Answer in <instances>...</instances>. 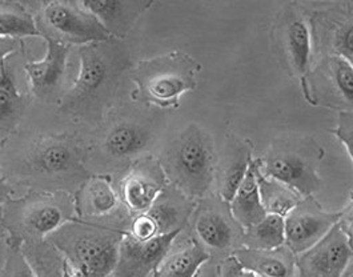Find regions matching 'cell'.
<instances>
[{
	"instance_id": "cell-1",
	"label": "cell",
	"mask_w": 353,
	"mask_h": 277,
	"mask_svg": "<svg viewBox=\"0 0 353 277\" xmlns=\"http://www.w3.org/2000/svg\"><path fill=\"white\" fill-rule=\"evenodd\" d=\"M79 58L78 78L72 88L64 94L61 110L83 119L98 120L128 61L112 40L81 47Z\"/></svg>"
},
{
	"instance_id": "cell-2",
	"label": "cell",
	"mask_w": 353,
	"mask_h": 277,
	"mask_svg": "<svg viewBox=\"0 0 353 277\" xmlns=\"http://www.w3.org/2000/svg\"><path fill=\"white\" fill-rule=\"evenodd\" d=\"M78 218L75 198L68 192L31 189L19 198H8L0 225L8 241L19 245L43 241L68 221Z\"/></svg>"
},
{
	"instance_id": "cell-3",
	"label": "cell",
	"mask_w": 353,
	"mask_h": 277,
	"mask_svg": "<svg viewBox=\"0 0 353 277\" xmlns=\"http://www.w3.org/2000/svg\"><path fill=\"white\" fill-rule=\"evenodd\" d=\"M125 229L77 218L46 238L81 277H110L119 258Z\"/></svg>"
},
{
	"instance_id": "cell-4",
	"label": "cell",
	"mask_w": 353,
	"mask_h": 277,
	"mask_svg": "<svg viewBox=\"0 0 353 277\" xmlns=\"http://www.w3.org/2000/svg\"><path fill=\"white\" fill-rule=\"evenodd\" d=\"M159 161L168 181L187 198H204L215 183V144L197 124H190Z\"/></svg>"
},
{
	"instance_id": "cell-5",
	"label": "cell",
	"mask_w": 353,
	"mask_h": 277,
	"mask_svg": "<svg viewBox=\"0 0 353 277\" xmlns=\"http://www.w3.org/2000/svg\"><path fill=\"white\" fill-rule=\"evenodd\" d=\"M21 168L20 175L50 192L78 191L90 178L85 151L70 138H41L21 160Z\"/></svg>"
},
{
	"instance_id": "cell-6",
	"label": "cell",
	"mask_w": 353,
	"mask_h": 277,
	"mask_svg": "<svg viewBox=\"0 0 353 277\" xmlns=\"http://www.w3.org/2000/svg\"><path fill=\"white\" fill-rule=\"evenodd\" d=\"M323 155V148L312 138H283L255 164L265 178L287 185L303 198H310L321 184L319 165Z\"/></svg>"
},
{
	"instance_id": "cell-7",
	"label": "cell",
	"mask_w": 353,
	"mask_h": 277,
	"mask_svg": "<svg viewBox=\"0 0 353 277\" xmlns=\"http://www.w3.org/2000/svg\"><path fill=\"white\" fill-rule=\"evenodd\" d=\"M197 71L199 65L190 55L174 51L139 61L131 78L141 100L167 108L176 105L185 92L195 90Z\"/></svg>"
},
{
	"instance_id": "cell-8",
	"label": "cell",
	"mask_w": 353,
	"mask_h": 277,
	"mask_svg": "<svg viewBox=\"0 0 353 277\" xmlns=\"http://www.w3.org/2000/svg\"><path fill=\"white\" fill-rule=\"evenodd\" d=\"M40 37L70 44L88 45L112 40L111 35L80 1H47L40 8Z\"/></svg>"
},
{
	"instance_id": "cell-9",
	"label": "cell",
	"mask_w": 353,
	"mask_h": 277,
	"mask_svg": "<svg viewBox=\"0 0 353 277\" xmlns=\"http://www.w3.org/2000/svg\"><path fill=\"white\" fill-rule=\"evenodd\" d=\"M341 212L324 211L312 196L304 198L284 218L285 247L301 255L311 249L339 223Z\"/></svg>"
},
{
	"instance_id": "cell-10",
	"label": "cell",
	"mask_w": 353,
	"mask_h": 277,
	"mask_svg": "<svg viewBox=\"0 0 353 277\" xmlns=\"http://www.w3.org/2000/svg\"><path fill=\"white\" fill-rule=\"evenodd\" d=\"M181 231H174L147 240H138L124 232L119 245L117 267L110 277H150L160 261L172 249Z\"/></svg>"
},
{
	"instance_id": "cell-11",
	"label": "cell",
	"mask_w": 353,
	"mask_h": 277,
	"mask_svg": "<svg viewBox=\"0 0 353 277\" xmlns=\"http://www.w3.org/2000/svg\"><path fill=\"white\" fill-rule=\"evenodd\" d=\"M299 256L297 277H339L353 261L352 240L336 224L316 245Z\"/></svg>"
},
{
	"instance_id": "cell-12",
	"label": "cell",
	"mask_w": 353,
	"mask_h": 277,
	"mask_svg": "<svg viewBox=\"0 0 353 277\" xmlns=\"http://www.w3.org/2000/svg\"><path fill=\"white\" fill-rule=\"evenodd\" d=\"M168 184V178L154 158H141L120 184V198L134 216L147 212Z\"/></svg>"
},
{
	"instance_id": "cell-13",
	"label": "cell",
	"mask_w": 353,
	"mask_h": 277,
	"mask_svg": "<svg viewBox=\"0 0 353 277\" xmlns=\"http://www.w3.org/2000/svg\"><path fill=\"white\" fill-rule=\"evenodd\" d=\"M221 200L219 203H203L195 212L194 229L197 243H200L208 252H232L237 249V244H241L243 228L236 223L230 208L224 209Z\"/></svg>"
},
{
	"instance_id": "cell-14",
	"label": "cell",
	"mask_w": 353,
	"mask_h": 277,
	"mask_svg": "<svg viewBox=\"0 0 353 277\" xmlns=\"http://www.w3.org/2000/svg\"><path fill=\"white\" fill-rule=\"evenodd\" d=\"M41 38L47 44L46 57L39 61H30L24 70L32 94L43 101H54L63 91L70 47L46 35Z\"/></svg>"
},
{
	"instance_id": "cell-15",
	"label": "cell",
	"mask_w": 353,
	"mask_h": 277,
	"mask_svg": "<svg viewBox=\"0 0 353 277\" xmlns=\"http://www.w3.org/2000/svg\"><path fill=\"white\" fill-rule=\"evenodd\" d=\"M155 141L154 130L139 121H119L110 127L99 144L105 161L119 164L141 156Z\"/></svg>"
},
{
	"instance_id": "cell-16",
	"label": "cell",
	"mask_w": 353,
	"mask_h": 277,
	"mask_svg": "<svg viewBox=\"0 0 353 277\" xmlns=\"http://www.w3.org/2000/svg\"><path fill=\"white\" fill-rule=\"evenodd\" d=\"M81 7L92 14L111 38L128 35L141 14L152 6L145 0H83Z\"/></svg>"
},
{
	"instance_id": "cell-17",
	"label": "cell",
	"mask_w": 353,
	"mask_h": 277,
	"mask_svg": "<svg viewBox=\"0 0 353 277\" xmlns=\"http://www.w3.org/2000/svg\"><path fill=\"white\" fill-rule=\"evenodd\" d=\"M75 207L80 220L112 215L118 209L119 196L110 176H90L77 191Z\"/></svg>"
},
{
	"instance_id": "cell-18",
	"label": "cell",
	"mask_w": 353,
	"mask_h": 277,
	"mask_svg": "<svg viewBox=\"0 0 353 277\" xmlns=\"http://www.w3.org/2000/svg\"><path fill=\"white\" fill-rule=\"evenodd\" d=\"M231 255L257 277H296V255L285 245L270 251L240 247Z\"/></svg>"
},
{
	"instance_id": "cell-19",
	"label": "cell",
	"mask_w": 353,
	"mask_h": 277,
	"mask_svg": "<svg viewBox=\"0 0 353 277\" xmlns=\"http://www.w3.org/2000/svg\"><path fill=\"white\" fill-rule=\"evenodd\" d=\"M251 151L240 140L234 138L225 147L223 158L216 164L215 181L217 194L225 203L234 198L239 185L251 165Z\"/></svg>"
},
{
	"instance_id": "cell-20",
	"label": "cell",
	"mask_w": 353,
	"mask_h": 277,
	"mask_svg": "<svg viewBox=\"0 0 353 277\" xmlns=\"http://www.w3.org/2000/svg\"><path fill=\"white\" fill-rule=\"evenodd\" d=\"M281 41L296 75L310 71L312 57V34L305 19L299 12H288L281 24Z\"/></svg>"
},
{
	"instance_id": "cell-21",
	"label": "cell",
	"mask_w": 353,
	"mask_h": 277,
	"mask_svg": "<svg viewBox=\"0 0 353 277\" xmlns=\"http://www.w3.org/2000/svg\"><path fill=\"white\" fill-rule=\"evenodd\" d=\"M145 214L155 223L159 234L165 235L183 229L194 214V204L191 198L183 195L175 187H165Z\"/></svg>"
},
{
	"instance_id": "cell-22",
	"label": "cell",
	"mask_w": 353,
	"mask_h": 277,
	"mask_svg": "<svg viewBox=\"0 0 353 277\" xmlns=\"http://www.w3.org/2000/svg\"><path fill=\"white\" fill-rule=\"evenodd\" d=\"M230 212L236 223L243 228V231L254 227L267 215L260 198L254 160L251 161L245 178L230 201Z\"/></svg>"
},
{
	"instance_id": "cell-23",
	"label": "cell",
	"mask_w": 353,
	"mask_h": 277,
	"mask_svg": "<svg viewBox=\"0 0 353 277\" xmlns=\"http://www.w3.org/2000/svg\"><path fill=\"white\" fill-rule=\"evenodd\" d=\"M21 251L37 277H81L68 260L47 240L23 244Z\"/></svg>"
},
{
	"instance_id": "cell-24",
	"label": "cell",
	"mask_w": 353,
	"mask_h": 277,
	"mask_svg": "<svg viewBox=\"0 0 353 277\" xmlns=\"http://www.w3.org/2000/svg\"><path fill=\"white\" fill-rule=\"evenodd\" d=\"M211 258V254L196 240L168 255L160 261L152 277H196L201 265Z\"/></svg>"
},
{
	"instance_id": "cell-25",
	"label": "cell",
	"mask_w": 353,
	"mask_h": 277,
	"mask_svg": "<svg viewBox=\"0 0 353 277\" xmlns=\"http://www.w3.org/2000/svg\"><path fill=\"white\" fill-rule=\"evenodd\" d=\"M254 168L261 204L267 215H279L285 218L303 198L287 185L276 181L274 178H265L264 175H261L256 168L255 160Z\"/></svg>"
},
{
	"instance_id": "cell-26",
	"label": "cell",
	"mask_w": 353,
	"mask_h": 277,
	"mask_svg": "<svg viewBox=\"0 0 353 277\" xmlns=\"http://www.w3.org/2000/svg\"><path fill=\"white\" fill-rule=\"evenodd\" d=\"M40 37L38 24L24 4L0 1V38L23 39Z\"/></svg>"
},
{
	"instance_id": "cell-27",
	"label": "cell",
	"mask_w": 353,
	"mask_h": 277,
	"mask_svg": "<svg viewBox=\"0 0 353 277\" xmlns=\"http://www.w3.org/2000/svg\"><path fill=\"white\" fill-rule=\"evenodd\" d=\"M285 244L284 218L279 215H265L260 223L244 231L241 238L243 248L270 251Z\"/></svg>"
},
{
	"instance_id": "cell-28",
	"label": "cell",
	"mask_w": 353,
	"mask_h": 277,
	"mask_svg": "<svg viewBox=\"0 0 353 277\" xmlns=\"http://www.w3.org/2000/svg\"><path fill=\"white\" fill-rule=\"evenodd\" d=\"M321 72L327 75L328 85L337 92L343 103L351 110L353 95V70L352 63L332 57L325 61V67L321 68Z\"/></svg>"
},
{
	"instance_id": "cell-29",
	"label": "cell",
	"mask_w": 353,
	"mask_h": 277,
	"mask_svg": "<svg viewBox=\"0 0 353 277\" xmlns=\"http://www.w3.org/2000/svg\"><path fill=\"white\" fill-rule=\"evenodd\" d=\"M23 99L15 87L0 88V132L10 131L20 119Z\"/></svg>"
},
{
	"instance_id": "cell-30",
	"label": "cell",
	"mask_w": 353,
	"mask_h": 277,
	"mask_svg": "<svg viewBox=\"0 0 353 277\" xmlns=\"http://www.w3.org/2000/svg\"><path fill=\"white\" fill-rule=\"evenodd\" d=\"M0 277H37L19 244L7 240L6 260Z\"/></svg>"
},
{
	"instance_id": "cell-31",
	"label": "cell",
	"mask_w": 353,
	"mask_h": 277,
	"mask_svg": "<svg viewBox=\"0 0 353 277\" xmlns=\"http://www.w3.org/2000/svg\"><path fill=\"white\" fill-rule=\"evenodd\" d=\"M334 135L343 143L348 158H352L353 119L352 111L340 112V118L337 123V130L334 131Z\"/></svg>"
},
{
	"instance_id": "cell-32",
	"label": "cell",
	"mask_w": 353,
	"mask_h": 277,
	"mask_svg": "<svg viewBox=\"0 0 353 277\" xmlns=\"http://www.w3.org/2000/svg\"><path fill=\"white\" fill-rule=\"evenodd\" d=\"M217 277H257L254 272L245 269L234 255L224 258L217 267Z\"/></svg>"
},
{
	"instance_id": "cell-33",
	"label": "cell",
	"mask_w": 353,
	"mask_h": 277,
	"mask_svg": "<svg viewBox=\"0 0 353 277\" xmlns=\"http://www.w3.org/2000/svg\"><path fill=\"white\" fill-rule=\"evenodd\" d=\"M14 192V187L8 183L0 168V221L3 216V207L8 198H11V194Z\"/></svg>"
},
{
	"instance_id": "cell-34",
	"label": "cell",
	"mask_w": 353,
	"mask_h": 277,
	"mask_svg": "<svg viewBox=\"0 0 353 277\" xmlns=\"http://www.w3.org/2000/svg\"><path fill=\"white\" fill-rule=\"evenodd\" d=\"M19 47L18 40L0 38V60H4L8 55L15 52Z\"/></svg>"
},
{
	"instance_id": "cell-35",
	"label": "cell",
	"mask_w": 353,
	"mask_h": 277,
	"mask_svg": "<svg viewBox=\"0 0 353 277\" xmlns=\"http://www.w3.org/2000/svg\"><path fill=\"white\" fill-rule=\"evenodd\" d=\"M15 87L14 78L6 64V59L0 60V88H10Z\"/></svg>"
},
{
	"instance_id": "cell-36",
	"label": "cell",
	"mask_w": 353,
	"mask_h": 277,
	"mask_svg": "<svg viewBox=\"0 0 353 277\" xmlns=\"http://www.w3.org/2000/svg\"><path fill=\"white\" fill-rule=\"evenodd\" d=\"M339 277H353V261H351Z\"/></svg>"
},
{
	"instance_id": "cell-37",
	"label": "cell",
	"mask_w": 353,
	"mask_h": 277,
	"mask_svg": "<svg viewBox=\"0 0 353 277\" xmlns=\"http://www.w3.org/2000/svg\"><path fill=\"white\" fill-rule=\"evenodd\" d=\"M4 235H7V232H6V229H4V228L0 225V240L4 238Z\"/></svg>"
}]
</instances>
